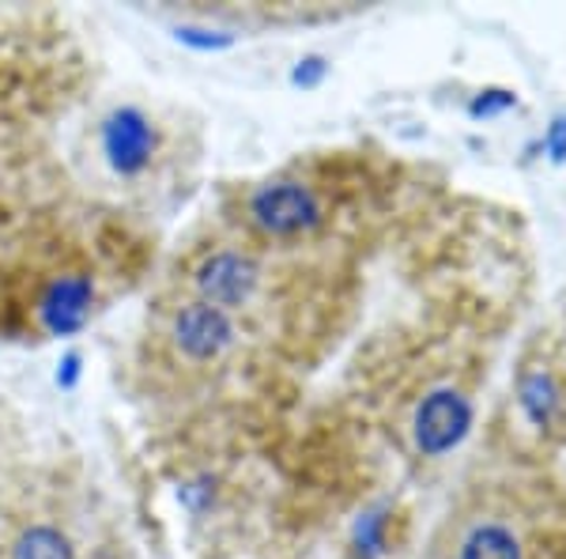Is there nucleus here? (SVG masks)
I'll use <instances>...</instances> for the list:
<instances>
[{"mask_svg":"<svg viewBox=\"0 0 566 559\" xmlns=\"http://www.w3.org/2000/svg\"><path fill=\"white\" fill-rule=\"evenodd\" d=\"M544 148L555 163L566 159V117H555L552 122V130H547V136H544Z\"/></svg>","mask_w":566,"mask_h":559,"instance_id":"dca6fc26","label":"nucleus"},{"mask_svg":"<svg viewBox=\"0 0 566 559\" xmlns=\"http://www.w3.org/2000/svg\"><path fill=\"white\" fill-rule=\"evenodd\" d=\"M212 499H216V480H212V476H197V480H186L178 488V503L186 510H193V515H200V510H205Z\"/></svg>","mask_w":566,"mask_h":559,"instance_id":"ddd939ff","label":"nucleus"},{"mask_svg":"<svg viewBox=\"0 0 566 559\" xmlns=\"http://www.w3.org/2000/svg\"><path fill=\"white\" fill-rule=\"evenodd\" d=\"M461 559H522V545L506 526H480L461 545Z\"/></svg>","mask_w":566,"mask_h":559,"instance_id":"1a4fd4ad","label":"nucleus"},{"mask_svg":"<svg viewBox=\"0 0 566 559\" xmlns=\"http://www.w3.org/2000/svg\"><path fill=\"white\" fill-rule=\"evenodd\" d=\"M386 529H389V510L386 507L367 510V515L355 521V534H352L355 556H359V559H378L381 552H386Z\"/></svg>","mask_w":566,"mask_h":559,"instance_id":"9d476101","label":"nucleus"},{"mask_svg":"<svg viewBox=\"0 0 566 559\" xmlns=\"http://www.w3.org/2000/svg\"><path fill=\"white\" fill-rule=\"evenodd\" d=\"M517 397H522V408L528 412V420H533V424H541V427L552 424L555 408H559V393H555V382L547 379L544 371L522 374V382H517Z\"/></svg>","mask_w":566,"mask_h":559,"instance_id":"6e6552de","label":"nucleus"},{"mask_svg":"<svg viewBox=\"0 0 566 559\" xmlns=\"http://www.w3.org/2000/svg\"><path fill=\"white\" fill-rule=\"evenodd\" d=\"M325 76H328V61L322 58V53H306V58H298L295 69H291V84L303 87V91L317 87Z\"/></svg>","mask_w":566,"mask_h":559,"instance_id":"4468645a","label":"nucleus"},{"mask_svg":"<svg viewBox=\"0 0 566 559\" xmlns=\"http://www.w3.org/2000/svg\"><path fill=\"white\" fill-rule=\"evenodd\" d=\"M12 559H80L76 545L61 526H50V521H34L27 526L12 545Z\"/></svg>","mask_w":566,"mask_h":559,"instance_id":"0eeeda50","label":"nucleus"},{"mask_svg":"<svg viewBox=\"0 0 566 559\" xmlns=\"http://www.w3.org/2000/svg\"><path fill=\"white\" fill-rule=\"evenodd\" d=\"M170 337H175V348L186 360L193 363H212L227 348L234 344L239 329H234L231 314L219 307H208V302H189L175 314V325H170Z\"/></svg>","mask_w":566,"mask_h":559,"instance_id":"423d86ee","label":"nucleus"},{"mask_svg":"<svg viewBox=\"0 0 566 559\" xmlns=\"http://www.w3.org/2000/svg\"><path fill=\"white\" fill-rule=\"evenodd\" d=\"M514 106V95L510 91H483L480 99H472V117H488V114H499V110H510Z\"/></svg>","mask_w":566,"mask_h":559,"instance_id":"2eb2a0df","label":"nucleus"},{"mask_svg":"<svg viewBox=\"0 0 566 559\" xmlns=\"http://www.w3.org/2000/svg\"><path fill=\"white\" fill-rule=\"evenodd\" d=\"M95 280L84 269H69L57 272L50 283L42 288L39 307H34V318H39V329L45 337H57V341H72L80 337L95 314Z\"/></svg>","mask_w":566,"mask_h":559,"instance_id":"7ed1b4c3","label":"nucleus"},{"mask_svg":"<svg viewBox=\"0 0 566 559\" xmlns=\"http://www.w3.org/2000/svg\"><path fill=\"white\" fill-rule=\"evenodd\" d=\"M250 219L272 238H295L306 235L322 224V205H317L314 189L303 182H264L250 197Z\"/></svg>","mask_w":566,"mask_h":559,"instance_id":"f03ea898","label":"nucleus"},{"mask_svg":"<svg viewBox=\"0 0 566 559\" xmlns=\"http://www.w3.org/2000/svg\"><path fill=\"white\" fill-rule=\"evenodd\" d=\"M98 148L117 178H140L159 152V130L140 106H114L98 125Z\"/></svg>","mask_w":566,"mask_h":559,"instance_id":"f257e3e1","label":"nucleus"},{"mask_svg":"<svg viewBox=\"0 0 566 559\" xmlns=\"http://www.w3.org/2000/svg\"><path fill=\"white\" fill-rule=\"evenodd\" d=\"M80 382H84V352H80V348H69V352H61V360H57L53 386L61 393H72V390H80Z\"/></svg>","mask_w":566,"mask_h":559,"instance_id":"f8f14e48","label":"nucleus"},{"mask_svg":"<svg viewBox=\"0 0 566 559\" xmlns=\"http://www.w3.org/2000/svg\"><path fill=\"white\" fill-rule=\"evenodd\" d=\"M258 283H261L258 261H253L250 253H239V250L208 253L193 272V288H197L200 302L227 310V314L245 307V302L253 299V291H258Z\"/></svg>","mask_w":566,"mask_h":559,"instance_id":"20e7f679","label":"nucleus"},{"mask_svg":"<svg viewBox=\"0 0 566 559\" xmlns=\"http://www.w3.org/2000/svg\"><path fill=\"white\" fill-rule=\"evenodd\" d=\"M472 427V405L469 397L458 390H434L423 397V405L416 408V420H412V435H416V446L423 454H450L453 446L469 435Z\"/></svg>","mask_w":566,"mask_h":559,"instance_id":"39448f33","label":"nucleus"},{"mask_svg":"<svg viewBox=\"0 0 566 559\" xmlns=\"http://www.w3.org/2000/svg\"><path fill=\"white\" fill-rule=\"evenodd\" d=\"M175 42H181L186 50L197 53H223L239 42L234 31H219V27H200V23H178L175 27Z\"/></svg>","mask_w":566,"mask_h":559,"instance_id":"9b49d317","label":"nucleus"}]
</instances>
